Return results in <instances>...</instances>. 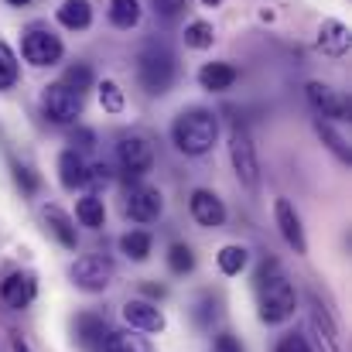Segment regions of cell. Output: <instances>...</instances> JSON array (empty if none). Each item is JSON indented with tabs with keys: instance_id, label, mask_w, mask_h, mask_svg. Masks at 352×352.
Wrapping results in <instances>:
<instances>
[{
	"instance_id": "6da1fadb",
	"label": "cell",
	"mask_w": 352,
	"mask_h": 352,
	"mask_svg": "<svg viewBox=\"0 0 352 352\" xmlns=\"http://www.w3.org/2000/svg\"><path fill=\"white\" fill-rule=\"evenodd\" d=\"M256 291H260V318L267 325H277V322H287L298 308V294L291 287L287 277L277 274V263L267 260L256 274Z\"/></svg>"
},
{
	"instance_id": "7a4b0ae2",
	"label": "cell",
	"mask_w": 352,
	"mask_h": 352,
	"mask_svg": "<svg viewBox=\"0 0 352 352\" xmlns=\"http://www.w3.org/2000/svg\"><path fill=\"white\" fill-rule=\"evenodd\" d=\"M171 137H175V147H178L182 154L199 157V154L212 151V144H216V137H219V120H216L212 110H202V107L185 110V113H178V120H175Z\"/></svg>"
},
{
	"instance_id": "3957f363",
	"label": "cell",
	"mask_w": 352,
	"mask_h": 352,
	"mask_svg": "<svg viewBox=\"0 0 352 352\" xmlns=\"http://www.w3.org/2000/svg\"><path fill=\"white\" fill-rule=\"evenodd\" d=\"M175 55L164 48V45H147L140 52V65H137V76H140V86L151 93V96H161L171 89L175 82Z\"/></svg>"
},
{
	"instance_id": "277c9868",
	"label": "cell",
	"mask_w": 352,
	"mask_h": 352,
	"mask_svg": "<svg viewBox=\"0 0 352 352\" xmlns=\"http://www.w3.org/2000/svg\"><path fill=\"white\" fill-rule=\"evenodd\" d=\"M82 107H86V103H82V93L69 89L65 82H52V86H45V93H41V110H45V117L52 120V123H62V126L79 123Z\"/></svg>"
},
{
	"instance_id": "5b68a950",
	"label": "cell",
	"mask_w": 352,
	"mask_h": 352,
	"mask_svg": "<svg viewBox=\"0 0 352 352\" xmlns=\"http://www.w3.org/2000/svg\"><path fill=\"white\" fill-rule=\"evenodd\" d=\"M117 157L123 164V178L137 185V178L147 175L151 164H154V144L144 133H123L117 144Z\"/></svg>"
},
{
	"instance_id": "8992f818",
	"label": "cell",
	"mask_w": 352,
	"mask_h": 352,
	"mask_svg": "<svg viewBox=\"0 0 352 352\" xmlns=\"http://www.w3.org/2000/svg\"><path fill=\"white\" fill-rule=\"evenodd\" d=\"M230 161H233L236 178L246 185V188H256L260 185V161H256V147L250 140V133L243 126H236L230 133Z\"/></svg>"
},
{
	"instance_id": "52a82bcc",
	"label": "cell",
	"mask_w": 352,
	"mask_h": 352,
	"mask_svg": "<svg viewBox=\"0 0 352 352\" xmlns=\"http://www.w3.org/2000/svg\"><path fill=\"white\" fill-rule=\"evenodd\" d=\"M21 52H24V58H28L31 65L45 69V65H55L65 48H62L58 34H52L48 28L34 24V28H28V34H24V41H21Z\"/></svg>"
},
{
	"instance_id": "ba28073f",
	"label": "cell",
	"mask_w": 352,
	"mask_h": 352,
	"mask_svg": "<svg viewBox=\"0 0 352 352\" xmlns=\"http://www.w3.org/2000/svg\"><path fill=\"white\" fill-rule=\"evenodd\" d=\"M72 284L76 287H82V291H107L110 284H113V263L107 260V256H100V253H89V256H79L76 263H72Z\"/></svg>"
},
{
	"instance_id": "9c48e42d",
	"label": "cell",
	"mask_w": 352,
	"mask_h": 352,
	"mask_svg": "<svg viewBox=\"0 0 352 352\" xmlns=\"http://www.w3.org/2000/svg\"><path fill=\"white\" fill-rule=\"evenodd\" d=\"M164 202H161V192L151 188V185H130L126 188V216L133 223H154L161 216Z\"/></svg>"
},
{
	"instance_id": "30bf717a",
	"label": "cell",
	"mask_w": 352,
	"mask_h": 352,
	"mask_svg": "<svg viewBox=\"0 0 352 352\" xmlns=\"http://www.w3.org/2000/svg\"><path fill=\"white\" fill-rule=\"evenodd\" d=\"M308 103L329 120H346L349 117V100H346L339 89L325 86V82H308Z\"/></svg>"
},
{
	"instance_id": "8fae6325",
	"label": "cell",
	"mask_w": 352,
	"mask_h": 352,
	"mask_svg": "<svg viewBox=\"0 0 352 352\" xmlns=\"http://www.w3.org/2000/svg\"><path fill=\"white\" fill-rule=\"evenodd\" d=\"M34 294H38V284H34V277L31 274H21V270H14V274H7V280L0 284V298H3V305L7 308H28L31 301H34Z\"/></svg>"
},
{
	"instance_id": "7c38bea8",
	"label": "cell",
	"mask_w": 352,
	"mask_h": 352,
	"mask_svg": "<svg viewBox=\"0 0 352 352\" xmlns=\"http://www.w3.org/2000/svg\"><path fill=\"white\" fill-rule=\"evenodd\" d=\"M274 216H277V226H280V236L294 246V253H308V239H305V230H301V219H298V212H294V206L287 202V199H277V206H274Z\"/></svg>"
},
{
	"instance_id": "4fadbf2b",
	"label": "cell",
	"mask_w": 352,
	"mask_h": 352,
	"mask_svg": "<svg viewBox=\"0 0 352 352\" xmlns=\"http://www.w3.org/2000/svg\"><path fill=\"white\" fill-rule=\"evenodd\" d=\"M123 318L130 329L137 332H164V315L157 305H147V301H126L123 305Z\"/></svg>"
},
{
	"instance_id": "5bb4252c",
	"label": "cell",
	"mask_w": 352,
	"mask_h": 352,
	"mask_svg": "<svg viewBox=\"0 0 352 352\" xmlns=\"http://www.w3.org/2000/svg\"><path fill=\"white\" fill-rule=\"evenodd\" d=\"M192 216H195V223H199V226L216 230V226H223V223H226V206H223L212 192L199 188V192H192Z\"/></svg>"
},
{
	"instance_id": "9a60e30c",
	"label": "cell",
	"mask_w": 352,
	"mask_h": 352,
	"mask_svg": "<svg viewBox=\"0 0 352 352\" xmlns=\"http://www.w3.org/2000/svg\"><path fill=\"white\" fill-rule=\"evenodd\" d=\"M311 332H315V339H318L322 352H342V336H339V329L332 325L329 311H325L318 301L311 305Z\"/></svg>"
},
{
	"instance_id": "2e32d148",
	"label": "cell",
	"mask_w": 352,
	"mask_h": 352,
	"mask_svg": "<svg viewBox=\"0 0 352 352\" xmlns=\"http://www.w3.org/2000/svg\"><path fill=\"white\" fill-rule=\"evenodd\" d=\"M318 48L332 58H342L349 52V28L342 21H322L318 28Z\"/></svg>"
},
{
	"instance_id": "e0dca14e",
	"label": "cell",
	"mask_w": 352,
	"mask_h": 352,
	"mask_svg": "<svg viewBox=\"0 0 352 352\" xmlns=\"http://www.w3.org/2000/svg\"><path fill=\"white\" fill-rule=\"evenodd\" d=\"M199 82H202V89H209V93H226L236 82V69L230 62H209V65L199 69Z\"/></svg>"
},
{
	"instance_id": "ac0fdd59",
	"label": "cell",
	"mask_w": 352,
	"mask_h": 352,
	"mask_svg": "<svg viewBox=\"0 0 352 352\" xmlns=\"http://www.w3.org/2000/svg\"><path fill=\"white\" fill-rule=\"evenodd\" d=\"M86 161H82V154H76L72 147L69 151H62V157H58V175H62V185L69 188V192H76V188H86Z\"/></svg>"
},
{
	"instance_id": "d6986e66",
	"label": "cell",
	"mask_w": 352,
	"mask_h": 352,
	"mask_svg": "<svg viewBox=\"0 0 352 352\" xmlns=\"http://www.w3.org/2000/svg\"><path fill=\"white\" fill-rule=\"evenodd\" d=\"M107 336H110V325L103 315H79L76 318V339L82 346H103Z\"/></svg>"
},
{
	"instance_id": "ffe728a7",
	"label": "cell",
	"mask_w": 352,
	"mask_h": 352,
	"mask_svg": "<svg viewBox=\"0 0 352 352\" xmlns=\"http://www.w3.org/2000/svg\"><path fill=\"white\" fill-rule=\"evenodd\" d=\"M58 24L69 28V31L89 28V24H93V7H89V0H65V3L58 7Z\"/></svg>"
},
{
	"instance_id": "44dd1931",
	"label": "cell",
	"mask_w": 352,
	"mask_h": 352,
	"mask_svg": "<svg viewBox=\"0 0 352 352\" xmlns=\"http://www.w3.org/2000/svg\"><path fill=\"white\" fill-rule=\"evenodd\" d=\"M45 223H48V230L55 233V239H58L65 250H76V246H79V236H76L72 219H69L58 206H48V209H45Z\"/></svg>"
},
{
	"instance_id": "7402d4cb",
	"label": "cell",
	"mask_w": 352,
	"mask_h": 352,
	"mask_svg": "<svg viewBox=\"0 0 352 352\" xmlns=\"http://www.w3.org/2000/svg\"><path fill=\"white\" fill-rule=\"evenodd\" d=\"M76 216H79V223H82V226H89V230H103V223H107L103 199H100V195H86V199H79Z\"/></svg>"
},
{
	"instance_id": "603a6c76",
	"label": "cell",
	"mask_w": 352,
	"mask_h": 352,
	"mask_svg": "<svg viewBox=\"0 0 352 352\" xmlns=\"http://www.w3.org/2000/svg\"><path fill=\"white\" fill-rule=\"evenodd\" d=\"M110 21L123 31H130L140 21V3L137 0H110Z\"/></svg>"
},
{
	"instance_id": "cb8c5ba5",
	"label": "cell",
	"mask_w": 352,
	"mask_h": 352,
	"mask_svg": "<svg viewBox=\"0 0 352 352\" xmlns=\"http://www.w3.org/2000/svg\"><path fill=\"white\" fill-rule=\"evenodd\" d=\"M103 352H151V346L140 339V336H130V332H110Z\"/></svg>"
},
{
	"instance_id": "d4e9b609",
	"label": "cell",
	"mask_w": 352,
	"mask_h": 352,
	"mask_svg": "<svg viewBox=\"0 0 352 352\" xmlns=\"http://www.w3.org/2000/svg\"><path fill=\"white\" fill-rule=\"evenodd\" d=\"M120 250H123L130 260H147V256H151V233H140V230L126 233L120 239Z\"/></svg>"
},
{
	"instance_id": "484cf974",
	"label": "cell",
	"mask_w": 352,
	"mask_h": 352,
	"mask_svg": "<svg viewBox=\"0 0 352 352\" xmlns=\"http://www.w3.org/2000/svg\"><path fill=\"white\" fill-rule=\"evenodd\" d=\"M216 41V31H212V24H206V21H192L188 28H185V45L188 48H209Z\"/></svg>"
},
{
	"instance_id": "4316f807",
	"label": "cell",
	"mask_w": 352,
	"mask_h": 352,
	"mask_svg": "<svg viewBox=\"0 0 352 352\" xmlns=\"http://www.w3.org/2000/svg\"><path fill=\"white\" fill-rule=\"evenodd\" d=\"M69 89H76V93H86L89 86H93V69L86 65V62H76V65H69L65 69V79H62Z\"/></svg>"
},
{
	"instance_id": "83f0119b",
	"label": "cell",
	"mask_w": 352,
	"mask_h": 352,
	"mask_svg": "<svg viewBox=\"0 0 352 352\" xmlns=\"http://www.w3.org/2000/svg\"><path fill=\"white\" fill-rule=\"evenodd\" d=\"M216 260H219V270L233 277V274H239V270L246 267V250H243V246H223Z\"/></svg>"
},
{
	"instance_id": "f1b7e54d",
	"label": "cell",
	"mask_w": 352,
	"mask_h": 352,
	"mask_svg": "<svg viewBox=\"0 0 352 352\" xmlns=\"http://www.w3.org/2000/svg\"><path fill=\"white\" fill-rule=\"evenodd\" d=\"M168 267H171L175 274H188V270L195 267V253H192V246L175 243V246L168 250Z\"/></svg>"
},
{
	"instance_id": "f546056e",
	"label": "cell",
	"mask_w": 352,
	"mask_h": 352,
	"mask_svg": "<svg viewBox=\"0 0 352 352\" xmlns=\"http://www.w3.org/2000/svg\"><path fill=\"white\" fill-rule=\"evenodd\" d=\"M17 82V55L0 41V89H10Z\"/></svg>"
},
{
	"instance_id": "4dcf8cb0",
	"label": "cell",
	"mask_w": 352,
	"mask_h": 352,
	"mask_svg": "<svg viewBox=\"0 0 352 352\" xmlns=\"http://www.w3.org/2000/svg\"><path fill=\"white\" fill-rule=\"evenodd\" d=\"M315 130H318V137H322V140H325V144H329V147H332V151H336V154L342 157V161H352V154H349V147H346V140H342V137H339V133H336V130H332L329 123H322V120H318V123H315Z\"/></svg>"
},
{
	"instance_id": "1f68e13d",
	"label": "cell",
	"mask_w": 352,
	"mask_h": 352,
	"mask_svg": "<svg viewBox=\"0 0 352 352\" xmlns=\"http://www.w3.org/2000/svg\"><path fill=\"white\" fill-rule=\"evenodd\" d=\"M100 100H103V110H107V113H120V110H123V93H120V86L113 79H103Z\"/></svg>"
},
{
	"instance_id": "d6a6232c",
	"label": "cell",
	"mask_w": 352,
	"mask_h": 352,
	"mask_svg": "<svg viewBox=\"0 0 352 352\" xmlns=\"http://www.w3.org/2000/svg\"><path fill=\"white\" fill-rule=\"evenodd\" d=\"M10 171H14V182H17V188H21V195H34L38 192V175L31 171V168H24V164H10Z\"/></svg>"
},
{
	"instance_id": "836d02e7",
	"label": "cell",
	"mask_w": 352,
	"mask_h": 352,
	"mask_svg": "<svg viewBox=\"0 0 352 352\" xmlns=\"http://www.w3.org/2000/svg\"><path fill=\"white\" fill-rule=\"evenodd\" d=\"M151 3H154V14L164 21H178L188 10V0H151Z\"/></svg>"
},
{
	"instance_id": "e575fe53",
	"label": "cell",
	"mask_w": 352,
	"mask_h": 352,
	"mask_svg": "<svg viewBox=\"0 0 352 352\" xmlns=\"http://www.w3.org/2000/svg\"><path fill=\"white\" fill-rule=\"evenodd\" d=\"M110 178H113V175H110L107 164H93V168H86V185H89V188H103Z\"/></svg>"
},
{
	"instance_id": "d590c367",
	"label": "cell",
	"mask_w": 352,
	"mask_h": 352,
	"mask_svg": "<svg viewBox=\"0 0 352 352\" xmlns=\"http://www.w3.org/2000/svg\"><path fill=\"white\" fill-rule=\"evenodd\" d=\"M277 352H311V346L301 339V336H284L277 342Z\"/></svg>"
},
{
	"instance_id": "8d00e7d4",
	"label": "cell",
	"mask_w": 352,
	"mask_h": 352,
	"mask_svg": "<svg viewBox=\"0 0 352 352\" xmlns=\"http://www.w3.org/2000/svg\"><path fill=\"white\" fill-rule=\"evenodd\" d=\"M72 144H76V147H72L76 154L93 151V133H89V130H76V133H72Z\"/></svg>"
},
{
	"instance_id": "74e56055",
	"label": "cell",
	"mask_w": 352,
	"mask_h": 352,
	"mask_svg": "<svg viewBox=\"0 0 352 352\" xmlns=\"http://www.w3.org/2000/svg\"><path fill=\"white\" fill-rule=\"evenodd\" d=\"M216 349H219V352H243L233 336H219V339H216Z\"/></svg>"
},
{
	"instance_id": "f35d334b",
	"label": "cell",
	"mask_w": 352,
	"mask_h": 352,
	"mask_svg": "<svg viewBox=\"0 0 352 352\" xmlns=\"http://www.w3.org/2000/svg\"><path fill=\"white\" fill-rule=\"evenodd\" d=\"M144 294H151V298H164V287H161V284H144Z\"/></svg>"
},
{
	"instance_id": "ab89813d",
	"label": "cell",
	"mask_w": 352,
	"mask_h": 352,
	"mask_svg": "<svg viewBox=\"0 0 352 352\" xmlns=\"http://www.w3.org/2000/svg\"><path fill=\"white\" fill-rule=\"evenodd\" d=\"M14 352H31V346H28L21 336H14Z\"/></svg>"
},
{
	"instance_id": "60d3db41",
	"label": "cell",
	"mask_w": 352,
	"mask_h": 352,
	"mask_svg": "<svg viewBox=\"0 0 352 352\" xmlns=\"http://www.w3.org/2000/svg\"><path fill=\"white\" fill-rule=\"evenodd\" d=\"M10 7H24V3H31V0H7Z\"/></svg>"
},
{
	"instance_id": "b9f144b4",
	"label": "cell",
	"mask_w": 352,
	"mask_h": 352,
	"mask_svg": "<svg viewBox=\"0 0 352 352\" xmlns=\"http://www.w3.org/2000/svg\"><path fill=\"white\" fill-rule=\"evenodd\" d=\"M202 3H206V7H219L223 0H202Z\"/></svg>"
}]
</instances>
